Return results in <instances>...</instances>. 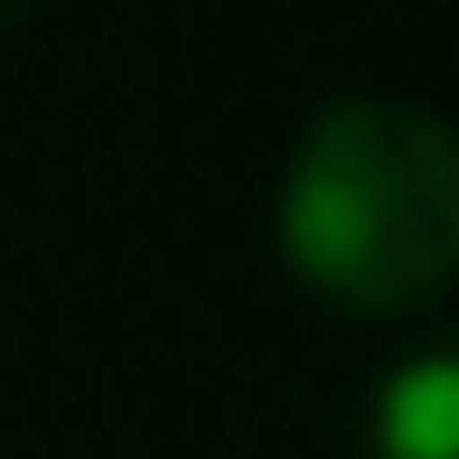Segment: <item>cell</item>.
<instances>
[{
    "instance_id": "cell-1",
    "label": "cell",
    "mask_w": 459,
    "mask_h": 459,
    "mask_svg": "<svg viewBox=\"0 0 459 459\" xmlns=\"http://www.w3.org/2000/svg\"><path fill=\"white\" fill-rule=\"evenodd\" d=\"M281 254L366 319L431 309L459 273V151L422 103H328L281 178Z\"/></svg>"
},
{
    "instance_id": "cell-2",
    "label": "cell",
    "mask_w": 459,
    "mask_h": 459,
    "mask_svg": "<svg viewBox=\"0 0 459 459\" xmlns=\"http://www.w3.org/2000/svg\"><path fill=\"white\" fill-rule=\"evenodd\" d=\"M375 459H459V366L412 357L375 403Z\"/></svg>"
},
{
    "instance_id": "cell-3",
    "label": "cell",
    "mask_w": 459,
    "mask_h": 459,
    "mask_svg": "<svg viewBox=\"0 0 459 459\" xmlns=\"http://www.w3.org/2000/svg\"><path fill=\"white\" fill-rule=\"evenodd\" d=\"M19 10H29V0H0V29H10V19H19Z\"/></svg>"
}]
</instances>
